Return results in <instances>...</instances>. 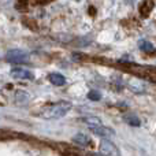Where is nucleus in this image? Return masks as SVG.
<instances>
[{"mask_svg":"<svg viewBox=\"0 0 156 156\" xmlns=\"http://www.w3.org/2000/svg\"><path fill=\"white\" fill-rule=\"evenodd\" d=\"M71 108H73V104L70 101H58L49 105L47 110H44L41 112V115L45 119H58L65 116Z\"/></svg>","mask_w":156,"mask_h":156,"instance_id":"obj_1","label":"nucleus"},{"mask_svg":"<svg viewBox=\"0 0 156 156\" xmlns=\"http://www.w3.org/2000/svg\"><path fill=\"white\" fill-rule=\"evenodd\" d=\"M5 59L10 63H12V65H19V63L22 65V63H27L29 55H27L26 52L21 51V49H11V51L7 52Z\"/></svg>","mask_w":156,"mask_h":156,"instance_id":"obj_2","label":"nucleus"},{"mask_svg":"<svg viewBox=\"0 0 156 156\" xmlns=\"http://www.w3.org/2000/svg\"><path fill=\"white\" fill-rule=\"evenodd\" d=\"M100 154L101 156H119V151L112 141L103 140L100 143Z\"/></svg>","mask_w":156,"mask_h":156,"instance_id":"obj_3","label":"nucleus"},{"mask_svg":"<svg viewBox=\"0 0 156 156\" xmlns=\"http://www.w3.org/2000/svg\"><path fill=\"white\" fill-rule=\"evenodd\" d=\"M11 76L14 78H18V80H33L32 71L26 70V69H22V67L11 69Z\"/></svg>","mask_w":156,"mask_h":156,"instance_id":"obj_4","label":"nucleus"},{"mask_svg":"<svg viewBox=\"0 0 156 156\" xmlns=\"http://www.w3.org/2000/svg\"><path fill=\"white\" fill-rule=\"evenodd\" d=\"M154 7H155V3L152 2V0H144V2H141L140 7H138L141 18H148L149 14L154 10Z\"/></svg>","mask_w":156,"mask_h":156,"instance_id":"obj_5","label":"nucleus"},{"mask_svg":"<svg viewBox=\"0 0 156 156\" xmlns=\"http://www.w3.org/2000/svg\"><path fill=\"white\" fill-rule=\"evenodd\" d=\"M90 127V132L94 133L96 136H100V137H108V136L114 134V132L110 129V127H105L101 125H97V126H89Z\"/></svg>","mask_w":156,"mask_h":156,"instance_id":"obj_6","label":"nucleus"},{"mask_svg":"<svg viewBox=\"0 0 156 156\" xmlns=\"http://www.w3.org/2000/svg\"><path fill=\"white\" fill-rule=\"evenodd\" d=\"M48 80H49V82L56 85V86H63L66 83V78L59 73H51L48 76Z\"/></svg>","mask_w":156,"mask_h":156,"instance_id":"obj_7","label":"nucleus"},{"mask_svg":"<svg viewBox=\"0 0 156 156\" xmlns=\"http://www.w3.org/2000/svg\"><path fill=\"white\" fill-rule=\"evenodd\" d=\"M73 141L81 147H86V145H89V143H90V138H89L86 134H83V133H78V134H76L73 137Z\"/></svg>","mask_w":156,"mask_h":156,"instance_id":"obj_8","label":"nucleus"},{"mask_svg":"<svg viewBox=\"0 0 156 156\" xmlns=\"http://www.w3.org/2000/svg\"><path fill=\"white\" fill-rule=\"evenodd\" d=\"M123 121L126 122L127 125H130V126H134V127H138L141 125L140 119H138L136 115H133V114H130V115H125L123 116Z\"/></svg>","mask_w":156,"mask_h":156,"instance_id":"obj_9","label":"nucleus"},{"mask_svg":"<svg viewBox=\"0 0 156 156\" xmlns=\"http://www.w3.org/2000/svg\"><path fill=\"white\" fill-rule=\"evenodd\" d=\"M82 122H85L89 126H97V125H101V121H100L97 116H83Z\"/></svg>","mask_w":156,"mask_h":156,"instance_id":"obj_10","label":"nucleus"},{"mask_svg":"<svg viewBox=\"0 0 156 156\" xmlns=\"http://www.w3.org/2000/svg\"><path fill=\"white\" fill-rule=\"evenodd\" d=\"M140 48L143 49L144 52H147V54H151V52H154V45H152L149 41H145V40H143V41H140Z\"/></svg>","mask_w":156,"mask_h":156,"instance_id":"obj_11","label":"nucleus"},{"mask_svg":"<svg viewBox=\"0 0 156 156\" xmlns=\"http://www.w3.org/2000/svg\"><path fill=\"white\" fill-rule=\"evenodd\" d=\"M88 99L92 100V101H99V100L101 99V94H100V92H97V90H90L88 93Z\"/></svg>","mask_w":156,"mask_h":156,"instance_id":"obj_12","label":"nucleus"},{"mask_svg":"<svg viewBox=\"0 0 156 156\" xmlns=\"http://www.w3.org/2000/svg\"><path fill=\"white\" fill-rule=\"evenodd\" d=\"M27 4H29V0H16L15 7H16V10L25 11L27 8Z\"/></svg>","mask_w":156,"mask_h":156,"instance_id":"obj_13","label":"nucleus"},{"mask_svg":"<svg viewBox=\"0 0 156 156\" xmlns=\"http://www.w3.org/2000/svg\"><path fill=\"white\" fill-rule=\"evenodd\" d=\"M23 23L26 25L27 27H30V29L37 30V25H36V22H34V21H32V19H29V18H23Z\"/></svg>","mask_w":156,"mask_h":156,"instance_id":"obj_14","label":"nucleus"},{"mask_svg":"<svg viewBox=\"0 0 156 156\" xmlns=\"http://www.w3.org/2000/svg\"><path fill=\"white\" fill-rule=\"evenodd\" d=\"M27 100V94L25 92H16V101H21V103H25Z\"/></svg>","mask_w":156,"mask_h":156,"instance_id":"obj_15","label":"nucleus"},{"mask_svg":"<svg viewBox=\"0 0 156 156\" xmlns=\"http://www.w3.org/2000/svg\"><path fill=\"white\" fill-rule=\"evenodd\" d=\"M52 0H37V4H48Z\"/></svg>","mask_w":156,"mask_h":156,"instance_id":"obj_16","label":"nucleus"},{"mask_svg":"<svg viewBox=\"0 0 156 156\" xmlns=\"http://www.w3.org/2000/svg\"><path fill=\"white\" fill-rule=\"evenodd\" d=\"M94 12H96L94 7H90V8H89V14H90V15H94Z\"/></svg>","mask_w":156,"mask_h":156,"instance_id":"obj_17","label":"nucleus"}]
</instances>
